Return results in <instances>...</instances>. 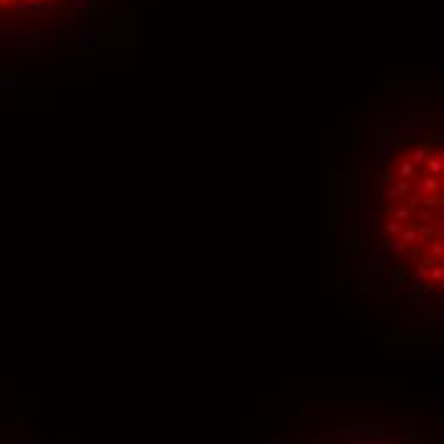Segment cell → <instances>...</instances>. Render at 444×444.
<instances>
[{
    "label": "cell",
    "instance_id": "cell-2",
    "mask_svg": "<svg viewBox=\"0 0 444 444\" xmlns=\"http://www.w3.org/2000/svg\"><path fill=\"white\" fill-rule=\"evenodd\" d=\"M97 0H0V20L8 23H38L49 18L84 15Z\"/></svg>",
    "mask_w": 444,
    "mask_h": 444
},
{
    "label": "cell",
    "instance_id": "cell-1",
    "mask_svg": "<svg viewBox=\"0 0 444 444\" xmlns=\"http://www.w3.org/2000/svg\"><path fill=\"white\" fill-rule=\"evenodd\" d=\"M355 255L386 301L424 306L439 299L442 138L383 133L355 174Z\"/></svg>",
    "mask_w": 444,
    "mask_h": 444
}]
</instances>
